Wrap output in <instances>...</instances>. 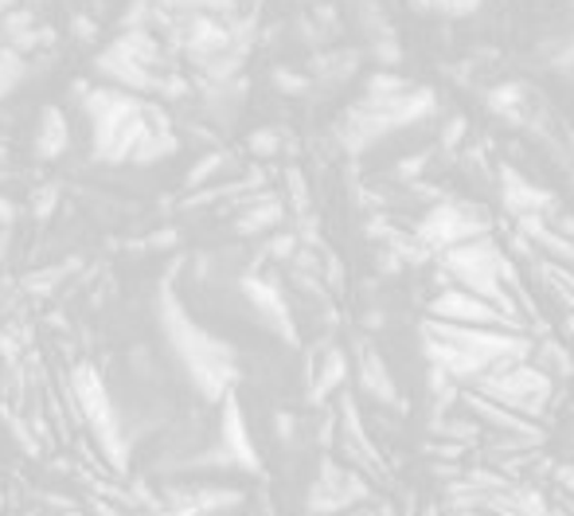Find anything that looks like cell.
<instances>
[{
	"mask_svg": "<svg viewBox=\"0 0 574 516\" xmlns=\"http://www.w3.org/2000/svg\"><path fill=\"white\" fill-rule=\"evenodd\" d=\"M83 114L95 129V157L106 164H129L133 149L153 129L149 106L113 86H90L83 95Z\"/></svg>",
	"mask_w": 574,
	"mask_h": 516,
	"instance_id": "1",
	"label": "cell"
},
{
	"mask_svg": "<svg viewBox=\"0 0 574 516\" xmlns=\"http://www.w3.org/2000/svg\"><path fill=\"white\" fill-rule=\"evenodd\" d=\"M473 384H477L480 399H489V404L505 407V411H516V415H540L551 396V376H543L532 361L489 372V376L473 379Z\"/></svg>",
	"mask_w": 574,
	"mask_h": 516,
	"instance_id": "2",
	"label": "cell"
},
{
	"mask_svg": "<svg viewBox=\"0 0 574 516\" xmlns=\"http://www.w3.org/2000/svg\"><path fill=\"white\" fill-rule=\"evenodd\" d=\"M430 318L446 321V325H469V329H505V333H520V321L500 313L497 305H489L477 293H465L457 286L442 290L430 301Z\"/></svg>",
	"mask_w": 574,
	"mask_h": 516,
	"instance_id": "3",
	"label": "cell"
},
{
	"mask_svg": "<svg viewBox=\"0 0 574 516\" xmlns=\"http://www.w3.org/2000/svg\"><path fill=\"white\" fill-rule=\"evenodd\" d=\"M477 235H489L485 232V224H480L477 215L469 212V207L462 204H437L430 207L426 215H422V224H419V243L430 250H450L457 247V243H469L477 239Z\"/></svg>",
	"mask_w": 574,
	"mask_h": 516,
	"instance_id": "4",
	"label": "cell"
},
{
	"mask_svg": "<svg viewBox=\"0 0 574 516\" xmlns=\"http://www.w3.org/2000/svg\"><path fill=\"white\" fill-rule=\"evenodd\" d=\"M95 71H98V78H106V86L126 90V95H161V86H164V75H156L153 67H145V63L126 60V55L113 52V47H106V52L98 55Z\"/></svg>",
	"mask_w": 574,
	"mask_h": 516,
	"instance_id": "5",
	"label": "cell"
},
{
	"mask_svg": "<svg viewBox=\"0 0 574 516\" xmlns=\"http://www.w3.org/2000/svg\"><path fill=\"white\" fill-rule=\"evenodd\" d=\"M71 149V126L67 114L59 106H43L40 118H35V138H32V153L40 161H59Z\"/></svg>",
	"mask_w": 574,
	"mask_h": 516,
	"instance_id": "6",
	"label": "cell"
},
{
	"mask_svg": "<svg viewBox=\"0 0 574 516\" xmlns=\"http://www.w3.org/2000/svg\"><path fill=\"white\" fill-rule=\"evenodd\" d=\"M500 200H505V207L512 215H543L551 207V196L543 189H535L528 176H520L516 169H500Z\"/></svg>",
	"mask_w": 574,
	"mask_h": 516,
	"instance_id": "7",
	"label": "cell"
},
{
	"mask_svg": "<svg viewBox=\"0 0 574 516\" xmlns=\"http://www.w3.org/2000/svg\"><path fill=\"white\" fill-rule=\"evenodd\" d=\"M184 47H188L196 60H212V55L231 52V28L219 24L215 17H192L184 28Z\"/></svg>",
	"mask_w": 574,
	"mask_h": 516,
	"instance_id": "8",
	"label": "cell"
},
{
	"mask_svg": "<svg viewBox=\"0 0 574 516\" xmlns=\"http://www.w3.org/2000/svg\"><path fill=\"white\" fill-rule=\"evenodd\" d=\"M285 219V207L278 204L274 196H258L254 204L247 207V212H239V219H235V232L239 235H262L270 232V227H278Z\"/></svg>",
	"mask_w": 574,
	"mask_h": 516,
	"instance_id": "9",
	"label": "cell"
},
{
	"mask_svg": "<svg viewBox=\"0 0 574 516\" xmlns=\"http://www.w3.org/2000/svg\"><path fill=\"white\" fill-rule=\"evenodd\" d=\"M176 149H181V138H176L169 126H153L145 138H141V146L133 149L129 164H138V169H149V164H156V161H169Z\"/></svg>",
	"mask_w": 574,
	"mask_h": 516,
	"instance_id": "10",
	"label": "cell"
},
{
	"mask_svg": "<svg viewBox=\"0 0 574 516\" xmlns=\"http://www.w3.org/2000/svg\"><path fill=\"white\" fill-rule=\"evenodd\" d=\"M227 164H231V153H224V149H212V153H204L188 172H184V189H188V192L207 189V181H215V176H219Z\"/></svg>",
	"mask_w": 574,
	"mask_h": 516,
	"instance_id": "11",
	"label": "cell"
},
{
	"mask_svg": "<svg viewBox=\"0 0 574 516\" xmlns=\"http://www.w3.org/2000/svg\"><path fill=\"white\" fill-rule=\"evenodd\" d=\"M24 78H28V60L12 52V47H4V52H0V103L17 95Z\"/></svg>",
	"mask_w": 574,
	"mask_h": 516,
	"instance_id": "12",
	"label": "cell"
},
{
	"mask_svg": "<svg viewBox=\"0 0 574 516\" xmlns=\"http://www.w3.org/2000/svg\"><path fill=\"white\" fill-rule=\"evenodd\" d=\"M356 63H360V55L356 52H336V55H321V60H313V71L325 78H348L351 71H356Z\"/></svg>",
	"mask_w": 574,
	"mask_h": 516,
	"instance_id": "13",
	"label": "cell"
},
{
	"mask_svg": "<svg viewBox=\"0 0 574 516\" xmlns=\"http://www.w3.org/2000/svg\"><path fill=\"white\" fill-rule=\"evenodd\" d=\"M247 149H250L254 157H262V161H270V157L282 153V129H274V126L254 129V133L247 138Z\"/></svg>",
	"mask_w": 574,
	"mask_h": 516,
	"instance_id": "14",
	"label": "cell"
},
{
	"mask_svg": "<svg viewBox=\"0 0 574 516\" xmlns=\"http://www.w3.org/2000/svg\"><path fill=\"white\" fill-rule=\"evenodd\" d=\"M520 86H492L489 90V98H485V103H489V110L492 114H520Z\"/></svg>",
	"mask_w": 574,
	"mask_h": 516,
	"instance_id": "15",
	"label": "cell"
},
{
	"mask_svg": "<svg viewBox=\"0 0 574 516\" xmlns=\"http://www.w3.org/2000/svg\"><path fill=\"white\" fill-rule=\"evenodd\" d=\"M172 9L192 12V17H219L235 9V0H172Z\"/></svg>",
	"mask_w": 574,
	"mask_h": 516,
	"instance_id": "16",
	"label": "cell"
},
{
	"mask_svg": "<svg viewBox=\"0 0 574 516\" xmlns=\"http://www.w3.org/2000/svg\"><path fill=\"white\" fill-rule=\"evenodd\" d=\"M270 83H274L282 95H305V90H308V78L305 75H293V71H285V67H274Z\"/></svg>",
	"mask_w": 574,
	"mask_h": 516,
	"instance_id": "17",
	"label": "cell"
},
{
	"mask_svg": "<svg viewBox=\"0 0 574 516\" xmlns=\"http://www.w3.org/2000/svg\"><path fill=\"white\" fill-rule=\"evenodd\" d=\"M0 24H4V35L12 40V35H20V32H32L35 17H32V12H9V17L0 20Z\"/></svg>",
	"mask_w": 574,
	"mask_h": 516,
	"instance_id": "18",
	"label": "cell"
},
{
	"mask_svg": "<svg viewBox=\"0 0 574 516\" xmlns=\"http://www.w3.org/2000/svg\"><path fill=\"white\" fill-rule=\"evenodd\" d=\"M297 250V235H274L270 239V258H290Z\"/></svg>",
	"mask_w": 574,
	"mask_h": 516,
	"instance_id": "19",
	"label": "cell"
},
{
	"mask_svg": "<svg viewBox=\"0 0 574 516\" xmlns=\"http://www.w3.org/2000/svg\"><path fill=\"white\" fill-rule=\"evenodd\" d=\"M551 63H555V71H571L574 67V35L566 40V47H555V52H551Z\"/></svg>",
	"mask_w": 574,
	"mask_h": 516,
	"instance_id": "20",
	"label": "cell"
},
{
	"mask_svg": "<svg viewBox=\"0 0 574 516\" xmlns=\"http://www.w3.org/2000/svg\"><path fill=\"white\" fill-rule=\"evenodd\" d=\"M462 133H465V118H454L446 126V138H442V141H446V146H454V141H462Z\"/></svg>",
	"mask_w": 574,
	"mask_h": 516,
	"instance_id": "21",
	"label": "cell"
},
{
	"mask_svg": "<svg viewBox=\"0 0 574 516\" xmlns=\"http://www.w3.org/2000/svg\"><path fill=\"white\" fill-rule=\"evenodd\" d=\"M75 32H78V40H95V24H90V20H83V17L75 20Z\"/></svg>",
	"mask_w": 574,
	"mask_h": 516,
	"instance_id": "22",
	"label": "cell"
},
{
	"mask_svg": "<svg viewBox=\"0 0 574 516\" xmlns=\"http://www.w3.org/2000/svg\"><path fill=\"white\" fill-rule=\"evenodd\" d=\"M12 215H17V207H12V200L0 196V224H12Z\"/></svg>",
	"mask_w": 574,
	"mask_h": 516,
	"instance_id": "23",
	"label": "cell"
},
{
	"mask_svg": "<svg viewBox=\"0 0 574 516\" xmlns=\"http://www.w3.org/2000/svg\"><path fill=\"white\" fill-rule=\"evenodd\" d=\"M12 4H17V0H0V20L9 17V12H12Z\"/></svg>",
	"mask_w": 574,
	"mask_h": 516,
	"instance_id": "24",
	"label": "cell"
}]
</instances>
